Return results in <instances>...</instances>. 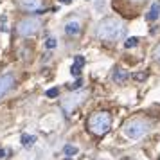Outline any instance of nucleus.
I'll return each instance as SVG.
<instances>
[{
	"label": "nucleus",
	"mask_w": 160,
	"mask_h": 160,
	"mask_svg": "<svg viewBox=\"0 0 160 160\" xmlns=\"http://www.w3.org/2000/svg\"><path fill=\"white\" fill-rule=\"evenodd\" d=\"M124 23L119 18H104L97 23L95 36L101 42H117L124 36Z\"/></svg>",
	"instance_id": "1"
},
{
	"label": "nucleus",
	"mask_w": 160,
	"mask_h": 160,
	"mask_svg": "<svg viewBox=\"0 0 160 160\" xmlns=\"http://www.w3.org/2000/svg\"><path fill=\"white\" fill-rule=\"evenodd\" d=\"M112 128V115L108 112H95L88 117V130L97 137L106 135Z\"/></svg>",
	"instance_id": "2"
},
{
	"label": "nucleus",
	"mask_w": 160,
	"mask_h": 160,
	"mask_svg": "<svg viewBox=\"0 0 160 160\" xmlns=\"http://www.w3.org/2000/svg\"><path fill=\"white\" fill-rule=\"evenodd\" d=\"M149 131V122L144 119H131L122 126V133L131 140H138L142 138Z\"/></svg>",
	"instance_id": "3"
},
{
	"label": "nucleus",
	"mask_w": 160,
	"mask_h": 160,
	"mask_svg": "<svg viewBox=\"0 0 160 160\" xmlns=\"http://www.w3.org/2000/svg\"><path fill=\"white\" fill-rule=\"evenodd\" d=\"M42 27V20L36 18V16H27V18H22L20 22L16 23V34L22 38H31L34 36Z\"/></svg>",
	"instance_id": "4"
},
{
	"label": "nucleus",
	"mask_w": 160,
	"mask_h": 160,
	"mask_svg": "<svg viewBox=\"0 0 160 160\" xmlns=\"http://www.w3.org/2000/svg\"><path fill=\"white\" fill-rule=\"evenodd\" d=\"M85 95H87V92H78V94L68 95L65 101H63V110H65V112H72V110H76V106L83 102V97H85Z\"/></svg>",
	"instance_id": "5"
},
{
	"label": "nucleus",
	"mask_w": 160,
	"mask_h": 160,
	"mask_svg": "<svg viewBox=\"0 0 160 160\" xmlns=\"http://www.w3.org/2000/svg\"><path fill=\"white\" fill-rule=\"evenodd\" d=\"M13 87H15V76H13V74H4V76H0V99H4Z\"/></svg>",
	"instance_id": "6"
},
{
	"label": "nucleus",
	"mask_w": 160,
	"mask_h": 160,
	"mask_svg": "<svg viewBox=\"0 0 160 160\" xmlns=\"http://www.w3.org/2000/svg\"><path fill=\"white\" fill-rule=\"evenodd\" d=\"M43 8V0H20V9L25 13H38Z\"/></svg>",
	"instance_id": "7"
},
{
	"label": "nucleus",
	"mask_w": 160,
	"mask_h": 160,
	"mask_svg": "<svg viewBox=\"0 0 160 160\" xmlns=\"http://www.w3.org/2000/svg\"><path fill=\"white\" fill-rule=\"evenodd\" d=\"M81 32V22L78 20V18H72V20H68V22L65 23V34L67 36H78Z\"/></svg>",
	"instance_id": "8"
},
{
	"label": "nucleus",
	"mask_w": 160,
	"mask_h": 160,
	"mask_svg": "<svg viewBox=\"0 0 160 160\" xmlns=\"http://www.w3.org/2000/svg\"><path fill=\"white\" fill-rule=\"evenodd\" d=\"M83 65H85V58H83V56H76V59H74V65L70 67V74L78 78V76L81 74V68H83Z\"/></svg>",
	"instance_id": "9"
},
{
	"label": "nucleus",
	"mask_w": 160,
	"mask_h": 160,
	"mask_svg": "<svg viewBox=\"0 0 160 160\" xmlns=\"http://www.w3.org/2000/svg\"><path fill=\"white\" fill-rule=\"evenodd\" d=\"M158 16H160V2H155L151 6V9H149V13L146 15V18H148L149 22H155Z\"/></svg>",
	"instance_id": "10"
},
{
	"label": "nucleus",
	"mask_w": 160,
	"mask_h": 160,
	"mask_svg": "<svg viewBox=\"0 0 160 160\" xmlns=\"http://www.w3.org/2000/svg\"><path fill=\"white\" fill-rule=\"evenodd\" d=\"M112 78H113V81H115V83H124V81L130 78V74L126 72L124 68H115V72H113V76H112Z\"/></svg>",
	"instance_id": "11"
},
{
	"label": "nucleus",
	"mask_w": 160,
	"mask_h": 160,
	"mask_svg": "<svg viewBox=\"0 0 160 160\" xmlns=\"http://www.w3.org/2000/svg\"><path fill=\"white\" fill-rule=\"evenodd\" d=\"M34 142H36V137H34V135H22V144L25 146V148L34 146Z\"/></svg>",
	"instance_id": "12"
},
{
	"label": "nucleus",
	"mask_w": 160,
	"mask_h": 160,
	"mask_svg": "<svg viewBox=\"0 0 160 160\" xmlns=\"http://www.w3.org/2000/svg\"><path fill=\"white\" fill-rule=\"evenodd\" d=\"M137 45H138V38L137 36H131V38H128V40H126L124 47H126V49H133V47H137Z\"/></svg>",
	"instance_id": "13"
},
{
	"label": "nucleus",
	"mask_w": 160,
	"mask_h": 160,
	"mask_svg": "<svg viewBox=\"0 0 160 160\" xmlns=\"http://www.w3.org/2000/svg\"><path fill=\"white\" fill-rule=\"evenodd\" d=\"M63 151H65V155H68V157H72V155H76V153H78V148H76V146H65V148H63Z\"/></svg>",
	"instance_id": "14"
},
{
	"label": "nucleus",
	"mask_w": 160,
	"mask_h": 160,
	"mask_svg": "<svg viewBox=\"0 0 160 160\" xmlns=\"http://www.w3.org/2000/svg\"><path fill=\"white\" fill-rule=\"evenodd\" d=\"M81 85H83V81H81V79H76L72 85H68V88H70V90H78V88H81Z\"/></svg>",
	"instance_id": "15"
},
{
	"label": "nucleus",
	"mask_w": 160,
	"mask_h": 160,
	"mask_svg": "<svg viewBox=\"0 0 160 160\" xmlns=\"http://www.w3.org/2000/svg\"><path fill=\"white\" fill-rule=\"evenodd\" d=\"M58 94H59L58 88H49L47 90V97H58Z\"/></svg>",
	"instance_id": "16"
},
{
	"label": "nucleus",
	"mask_w": 160,
	"mask_h": 160,
	"mask_svg": "<svg viewBox=\"0 0 160 160\" xmlns=\"http://www.w3.org/2000/svg\"><path fill=\"white\" fill-rule=\"evenodd\" d=\"M153 58H155V61H158L160 63V45L155 47V51H153Z\"/></svg>",
	"instance_id": "17"
},
{
	"label": "nucleus",
	"mask_w": 160,
	"mask_h": 160,
	"mask_svg": "<svg viewBox=\"0 0 160 160\" xmlns=\"http://www.w3.org/2000/svg\"><path fill=\"white\" fill-rule=\"evenodd\" d=\"M45 45H47V49H54V47H56V40H54V38H49Z\"/></svg>",
	"instance_id": "18"
},
{
	"label": "nucleus",
	"mask_w": 160,
	"mask_h": 160,
	"mask_svg": "<svg viewBox=\"0 0 160 160\" xmlns=\"http://www.w3.org/2000/svg\"><path fill=\"white\" fill-rule=\"evenodd\" d=\"M135 79H138V81L146 79V74H135Z\"/></svg>",
	"instance_id": "19"
},
{
	"label": "nucleus",
	"mask_w": 160,
	"mask_h": 160,
	"mask_svg": "<svg viewBox=\"0 0 160 160\" xmlns=\"http://www.w3.org/2000/svg\"><path fill=\"white\" fill-rule=\"evenodd\" d=\"M4 155H6V151H4V149H0V158H4Z\"/></svg>",
	"instance_id": "20"
},
{
	"label": "nucleus",
	"mask_w": 160,
	"mask_h": 160,
	"mask_svg": "<svg viewBox=\"0 0 160 160\" xmlns=\"http://www.w3.org/2000/svg\"><path fill=\"white\" fill-rule=\"evenodd\" d=\"M61 4H68V2H72V0H59Z\"/></svg>",
	"instance_id": "21"
},
{
	"label": "nucleus",
	"mask_w": 160,
	"mask_h": 160,
	"mask_svg": "<svg viewBox=\"0 0 160 160\" xmlns=\"http://www.w3.org/2000/svg\"><path fill=\"white\" fill-rule=\"evenodd\" d=\"M133 2H146V0H133Z\"/></svg>",
	"instance_id": "22"
},
{
	"label": "nucleus",
	"mask_w": 160,
	"mask_h": 160,
	"mask_svg": "<svg viewBox=\"0 0 160 160\" xmlns=\"http://www.w3.org/2000/svg\"><path fill=\"white\" fill-rule=\"evenodd\" d=\"M63 160H72V158H70V157H68V158H63Z\"/></svg>",
	"instance_id": "23"
}]
</instances>
